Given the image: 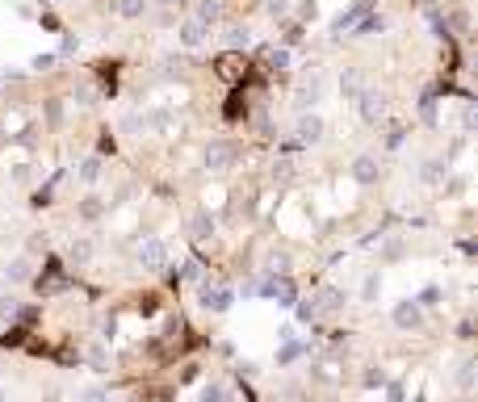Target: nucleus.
<instances>
[{"label": "nucleus", "mask_w": 478, "mask_h": 402, "mask_svg": "<svg viewBox=\"0 0 478 402\" xmlns=\"http://www.w3.org/2000/svg\"><path fill=\"white\" fill-rule=\"evenodd\" d=\"M352 101H357V113H361V122H365V126H378V122L386 118V92L361 89Z\"/></svg>", "instance_id": "nucleus-1"}, {"label": "nucleus", "mask_w": 478, "mask_h": 402, "mask_svg": "<svg viewBox=\"0 0 478 402\" xmlns=\"http://www.w3.org/2000/svg\"><path fill=\"white\" fill-rule=\"evenodd\" d=\"M139 264H143L147 272H160V268L168 264V247H164V239H155V235H151V239L139 243Z\"/></svg>", "instance_id": "nucleus-2"}, {"label": "nucleus", "mask_w": 478, "mask_h": 402, "mask_svg": "<svg viewBox=\"0 0 478 402\" xmlns=\"http://www.w3.org/2000/svg\"><path fill=\"white\" fill-rule=\"evenodd\" d=\"M231 302H235V294H231L227 285H210V281L201 285V306H206V311L227 314V311H231Z\"/></svg>", "instance_id": "nucleus-3"}, {"label": "nucleus", "mask_w": 478, "mask_h": 402, "mask_svg": "<svg viewBox=\"0 0 478 402\" xmlns=\"http://www.w3.org/2000/svg\"><path fill=\"white\" fill-rule=\"evenodd\" d=\"M235 160H239V147L227 143V138H218V143L206 147V168H231Z\"/></svg>", "instance_id": "nucleus-4"}, {"label": "nucleus", "mask_w": 478, "mask_h": 402, "mask_svg": "<svg viewBox=\"0 0 478 402\" xmlns=\"http://www.w3.org/2000/svg\"><path fill=\"white\" fill-rule=\"evenodd\" d=\"M265 294H269V298H277L282 306H294V302H298V289L289 285L286 277H277V272H273V277L265 281Z\"/></svg>", "instance_id": "nucleus-5"}, {"label": "nucleus", "mask_w": 478, "mask_h": 402, "mask_svg": "<svg viewBox=\"0 0 478 402\" xmlns=\"http://www.w3.org/2000/svg\"><path fill=\"white\" fill-rule=\"evenodd\" d=\"M424 323V311H420V302H399L394 306V327H403V331H411V327H420Z\"/></svg>", "instance_id": "nucleus-6"}, {"label": "nucleus", "mask_w": 478, "mask_h": 402, "mask_svg": "<svg viewBox=\"0 0 478 402\" xmlns=\"http://www.w3.org/2000/svg\"><path fill=\"white\" fill-rule=\"evenodd\" d=\"M323 130H328V126H323V118H319V113H302V118H298V138H302V143H311V147H315V143L323 138Z\"/></svg>", "instance_id": "nucleus-7"}, {"label": "nucleus", "mask_w": 478, "mask_h": 402, "mask_svg": "<svg viewBox=\"0 0 478 402\" xmlns=\"http://www.w3.org/2000/svg\"><path fill=\"white\" fill-rule=\"evenodd\" d=\"M193 21H201L206 30H214V26L223 21V4H218V0H201L197 13H193Z\"/></svg>", "instance_id": "nucleus-8"}, {"label": "nucleus", "mask_w": 478, "mask_h": 402, "mask_svg": "<svg viewBox=\"0 0 478 402\" xmlns=\"http://www.w3.org/2000/svg\"><path fill=\"white\" fill-rule=\"evenodd\" d=\"M352 180H357V184H374V180H378V160H374V155H361V160L352 164Z\"/></svg>", "instance_id": "nucleus-9"}, {"label": "nucleus", "mask_w": 478, "mask_h": 402, "mask_svg": "<svg viewBox=\"0 0 478 402\" xmlns=\"http://www.w3.org/2000/svg\"><path fill=\"white\" fill-rule=\"evenodd\" d=\"M206 34H210V30H206V26H201V21H185V26H181V46H189V50H197V46L206 43Z\"/></svg>", "instance_id": "nucleus-10"}, {"label": "nucleus", "mask_w": 478, "mask_h": 402, "mask_svg": "<svg viewBox=\"0 0 478 402\" xmlns=\"http://www.w3.org/2000/svg\"><path fill=\"white\" fill-rule=\"evenodd\" d=\"M67 260H72V264H89V260H93V239H84V235H80V239H72Z\"/></svg>", "instance_id": "nucleus-11"}, {"label": "nucleus", "mask_w": 478, "mask_h": 402, "mask_svg": "<svg viewBox=\"0 0 478 402\" xmlns=\"http://www.w3.org/2000/svg\"><path fill=\"white\" fill-rule=\"evenodd\" d=\"M4 277H9L13 285H26V281H30V260H26V256L9 260V268H4Z\"/></svg>", "instance_id": "nucleus-12"}, {"label": "nucleus", "mask_w": 478, "mask_h": 402, "mask_svg": "<svg viewBox=\"0 0 478 402\" xmlns=\"http://www.w3.org/2000/svg\"><path fill=\"white\" fill-rule=\"evenodd\" d=\"M147 126H155L160 134H172V113L168 109H151V113H143Z\"/></svg>", "instance_id": "nucleus-13"}, {"label": "nucleus", "mask_w": 478, "mask_h": 402, "mask_svg": "<svg viewBox=\"0 0 478 402\" xmlns=\"http://www.w3.org/2000/svg\"><path fill=\"white\" fill-rule=\"evenodd\" d=\"M365 4H369V0H357L348 13H340V17H335V30H348V26H357V17L365 13Z\"/></svg>", "instance_id": "nucleus-14"}, {"label": "nucleus", "mask_w": 478, "mask_h": 402, "mask_svg": "<svg viewBox=\"0 0 478 402\" xmlns=\"http://www.w3.org/2000/svg\"><path fill=\"white\" fill-rule=\"evenodd\" d=\"M344 306V294L335 289V285H328L323 294H319V311H340Z\"/></svg>", "instance_id": "nucleus-15"}, {"label": "nucleus", "mask_w": 478, "mask_h": 402, "mask_svg": "<svg viewBox=\"0 0 478 402\" xmlns=\"http://www.w3.org/2000/svg\"><path fill=\"white\" fill-rule=\"evenodd\" d=\"M340 92H344V96H348V101H352V96H357V92H361V76H357V72H352V67H348V72H344V76H340Z\"/></svg>", "instance_id": "nucleus-16"}, {"label": "nucleus", "mask_w": 478, "mask_h": 402, "mask_svg": "<svg viewBox=\"0 0 478 402\" xmlns=\"http://www.w3.org/2000/svg\"><path fill=\"white\" fill-rule=\"evenodd\" d=\"M248 43H252L248 26H227V46H248Z\"/></svg>", "instance_id": "nucleus-17"}, {"label": "nucleus", "mask_w": 478, "mask_h": 402, "mask_svg": "<svg viewBox=\"0 0 478 402\" xmlns=\"http://www.w3.org/2000/svg\"><path fill=\"white\" fill-rule=\"evenodd\" d=\"M382 30H386L382 17H365V21L357 26V38H369V34H382Z\"/></svg>", "instance_id": "nucleus-18"}, {"label": "nucleus", "mask_w": 478, "mask_h": 402, "mask_svg": "<svg viewBox=\"0 0 478 402\" xmlns=\"http://www.w3.org/2000/svg\"><path fill=\"white\" fill-rule=\"evenodd\" d=\"M189 230H193V235H201V239H206V235L214 230V218H210V214H193V218H189Z\"/></svg>", "instance_id": "nucleus-19"}, {"label": "nucleus", "mask_w": 478, "mask_h": 402, "mask_svg": "<svg viewBox=\"0 0 478 402\" xmlns=\"http://www.w3.org/2000/svg\"><path fill=\"white\" fill-rule=\"evenodd\" d=\"M80 180H84V184H96V180H101V160H84V164H80Z\"/></svg>", "instance_id": "nucleus-20"}, {"label": "nucleus", "mask_w": 478, "mask_h": 402, "mask_svg": "<svg viewBox=\"0 0 478 402\" xmlns=\"http://www.w3.org/2000/svg\"><path fill=\"white\" fill-rule=\"evenodd\" d=\"M298 318H302V323H315V318H319V302H315V298L298 302Z\"/></svg>", "instance_id": "nucleus-21"}, {"label": "nucleus", "mask_w": 478, "mask_h": 402, "mask_svg": "<svg viewBox=\"0 0 478 402\" xmlns=\"http://www.w3.org/2000/svg\"><path fill=\"white\" fill-rule=\"evenodd\" d=\"M378 289H382V277L374 272V277H365V285H361V298H365V302H374V298H378Z\"/></svg>", "instance_id": "nucleus-22"}, {"label": "nucleus", "mask_w": 478, "mask_h": 402, "mask_svg": "<svg viewBox=\"0 0 478 402\" xmlns=\"http://www.w3.org/2000/svg\"><path fill=\"white\" fill-rule=\"evenodd\" d=\"M470 381H474V360H462V364H457V386L470 390Z\"/></svg>", "instance_id": "nucleus-23"}, {"label": "nucleus", "mask_w": 478, "mask_h": 402, "mask_svg": "<svg viewBox=\"0 0 478 402\" xmlns=\"http://www.w3.org/2000/svg\"><path fill=\"white\" fill-rule=\"evenodd\" d=\"M201 402H227V386H218V381H210V386L201 390Z\"/></svg>", "instance_id": "nucleus-24"}, {"label": "nucleus", "mask_w": 478, "mask_h": 402, "mask_svg": "<svg viewBox=\"0 0 478 402\" xmlns=\"http://www.w3.org/2000/svg\"><path fill=\"white\" fill-rule=\"evenodd\" d=\"M143 13H147V0H122V17L135 21V17H143Z\"/></svg>", "instance_id": "nucleus-25"}, {"label": "nucleus", "mask_w": 478, "mask_h": 402, "mask_svg": "<svg viewBox=\"0 0 478 402\" xmlns=\"http://www.w3.org/2000/svg\"><path fill=\"white\" fill-rule=\"evenodd\" d=\"M17 314V298L13 294H0V318H13Z\"/></svg>", "instance_id": "nucleus-26"}, {"label": "nucleus", "mask_w": 478, "mask_h": 402, "mask_svg": "<svg viewBox=\"0 0 478 402\" xmlns=\"http://www.w3.org/2000/svg\"><path fill=\"white\" fill-rule=\"evenodd\" d=\"M80 402H109V390H101V386H89V390L80 394Z\"/></svg>", "instance_id": "nucleus-27"}, {"label": "nucleus", "mask_w": 478, "mask_h": 402, "mask_svg": "<svg viewBox=\"0 0 478 402\" xmlns=\"http://www.w3.org/2000/svg\"><path fill=\"white\" fill-rule=\"evenodd\" d=\"M143 113H122V130H143Z\"/></svg>", "instance_id": "nucleus-28"}, {"label": "nucleus", "mask_w": 478, "mask_h": 402, "mask_svg": "<svg viewBox=\"0 0 478 402\" xmlns=\"http://www.w3.org/2000/svg\"><path fill=\"white\" fill-rule=\"evenodd\" d=\"M80 214H84L89 223H93V218H101V201H96V197H89V201L80 206Z\"/></svg>", "instance_id": "nucleus-29"}, {"label": "nucleus", "mask_w": 478, "mask_h": 402, "mask_svg": "<svg viewBox=\"0 0 478 402\" xmlns=\"http://www.w3.org/2000/svg\"><path fill=\"white\" fill-rule=\"evenodd\" d=\"M436 298H440V289H436V285H428V289L420 294V306H436Z\"/></svg>", "instance_id": "nucleus-30"}, {"label": "nucleus", "mask_w": 478, "mask_h": 402, "mask_svg": "<svg viewBox=\"0 0 478 402\" xmlns=\"http://www.w3.org/2000/svg\"><path fill=\"white\" fill-rule=\"evenodd\" d=\"M298 352H302V348H298V344H289V340H286V348H282V357H277V360H282V364H289V360L298 357Z\"/></svg>", "instance_id": "nucleus-31"}, {"label": "nucleus", "mask_w": 478, "mask_h": 402, "mask_svg": "<svg viewBox=\"0 0 478 402\" xmlns=\"http://www.w3.org/2000/svg\"><path fill=\"white\" fill-rule=\"evenodd\" d=\"M289 168H294V164H289V160H282V164H277V172H273V177H277V180H289V177H294V172H289Z\"/></svg>", "instance_id": "nucleus-32"}, {"label": "nucleus", "mask_w": 478, "mask_h": 402, "mask_svg": "<svg viewBox=\"0 0 478 402\" xmlns=\"http://www.w3.org/2000/svg\"><path fill=\"white\" fill-rule=\"evenodd\" d=\"M89 360H93V369H101V364H105V348H93V352H89Z\"/></svg>", "instance_id": "nucleus-33"}, {"label": "nucleus", "mask_w": 478, "mask_h": 402, "mask_svg": "<svg viewBox=\"0 0 478 402\" xmlns=\"http://www.w3.org/2000/svg\"><path fill=\"white\" fill-rule=\"evenodd\" d=\"M269 13H273V17H282V13H286V0H269Z\"/></svg>", "instance_id": "nucleus-34"}, {"label": "nucleus", "mask_w": 478, "mask_h": 402, "mask_svg": "<svg viewBox=\"0 0 478 402\" xmlns=\"http://www.w3.org/2000/svg\"><path fill=\"white\" fill-rule=\"evenodd\" d=\"M160 4H168V9H172V4H181V0H160Z\"/></svg>", "instance_id": "nucleus-35"}, {"label": "nucleus", "mask_w": 478, "mask_h": 402, "mask_svg": "<svg viewBox=\"0 0 478 402\" xmlns=\"http://www.w3.org/2000/svg\"><path fill=\"white\" fill-rule=\"evenodd\" d=\"M416 402H428V398H424V394H420V398H416Z\"/></svg>", "instance_id": "nucleus-36"}, {"label": "nucleus", "mask_w": 478, "mask_h": 402, "mask_svg": "<svg viewBox=\"0 0 478 402\" xmlns=\"http://www.w3.org/2000/svg\"><path fill=\"white\" fill-rule=\"evenodd\" d=\"M0 402H4V390H0Z\"/></svg>", "instance_id": "nucleus-37"}]
</instances>
